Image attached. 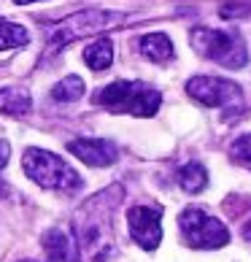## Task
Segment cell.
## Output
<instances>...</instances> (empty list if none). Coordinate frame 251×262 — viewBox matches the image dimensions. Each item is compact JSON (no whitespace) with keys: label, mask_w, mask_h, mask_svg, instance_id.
<instances>
[{"label":"cell","mask_w":251,"mask_h":262,"mask_svg":"<svg viewBox=\"0 0 251 262\" xmlns=\"http://www.w3.org/2000/svg\"><path fill=\"white\" fill-rule=\"evenodd\" d=\"M122 203V187H108L73 213V241L86 262H108L117 254L113 211Z\"/></svg>","instance_id":"cell-1"},{"label":"cell","mask_w":251,"mask_h":262,"mask_svg":"<svg viewBox=\"0 0 251 262\" xmlns=\"http://www.w3.org/2000/svg\"><path fill=\"white\" fill-rule=\"evenodd\" d=\"M127 22V14L119 11H105V8H84V11H76L71 16L60 19L46 27V52L43 57H54L57 52H62L67 43L79 41V38L95 35V33H105L113 30Z\"/></svg>","instance_id":"cell-2"},{"label":"cell","mask_w":251,"mask_h":262,"mask_svg":"<svg viewBox=\"0 0 251 262\" xmlns=\"http://www.w3.org/2000/svg\"><path fill=\"white\" fill-rule=\"evenodd\" d=\"M95 103L111 114H130L146 119L159 111L162 95L143 81H111L95 95Z\"/></svg>","instance_id":"cell-3"},{"label":"cell","mask_w":251,"mask_h":262,"mask_svg":"<svg viewBox=\"0 0 251 262\" xmlns=\"http://www.w3.org/2000/svg\"><path fill=\"white\" fill-rule=\"evenodd\" d=\"M22 168L38 187L43 189H57V192H73L81 187V176L67 165L60 154H52L46 149H27L22 157Z\"/></svg>","instance_id":"cell-4"},{"label":"cell","mask_w":251,"mask_h":262,"mask_svg":"<svg viewBox=\"0 0 251 262\" xmlns=\"http://www.w3.org/2000/svg\"><path fill=\"white\" fill-rule=\"evenodd\" d=\"M192 46L200 57L214 60L224 68H243L246 65V46L240 35L233 30H214V27H195L189 35Z\"/></svg>","instance_id":"cell-5"},{"label":"cell","mask_w":251,"mask_h":262,"mask_svg":"<svg viewBox=\"0 0 251 262\" xmlns=\"http://www.w3.org/2000/svg\"><path fill=\"white\" fill-rule=\"evenodd\" d=\"M178 227L184 244L192 249H221L230 241L227 227L202 208H184L178 216Z\"/></svg>","instance_id":"cell-6"},{"label":"cell","mask_w":251,"mask_h":262,"mask_svg":"<svg viewBox=\"0 0 251 262\" xmlns=\"http://www.w3.org/2000/svg\"><path fill=\"white\" fill-rule=\"evenodd\" d=\"M187 92L189 98H195L202 105L211 108H227V111H238L243 105V92L235 81L219 79V76H195L187 81Z\"/></svg>","instance_id":"cell-7"},{"label":"cell","mask_w":251,"mask_h":262,"mask_svg":"<svg viewBox=\"0 0 251 262\" xmlns=\"http://www.w3.org/2000/svg\"><path fill=\"white\" fill-rule=\"evenodd\" d=\"M130 235L141 249L154 251L162 241V211L151 206H132L127 211Z\"/></svg>","instance_id":"cell-8"},{"label":"cell","mask_w":251,"mask_h":262,"mask_svg":"<svg viewBox=\"0 0 251 262\" xmlns=\"http://www.w3.org/2000/svg\"><path fill=\"white\" fill-rule=\"evenodd\" d=\"M67 149L73 157H79L84 165H92V168H108L119 157L117 146L105 138H76L67 143Z\"/></svg>","instance_id":"cell-9"},{"label":"cell","mask_w":251,"mask_h":262,"mask_svg":"<svg viewBox=\"0 0 251 262\" xmlns=\"http://www.w3.org/2000/svg\"><path fill=\"white\" fill-rule=\"evenodd\" d=\"M43 249H46V254H49L52 262H79L76 259L79 251H76L73 235H67V232L60 230V227H54L43 235Z\"/></svg>","instance_id":"cell-10"},{"label":"cell","mask_w":251,"mask_h":262,"mask_svg":"<svg viewBox=\"0 0 251 262\" xmlns=\"http://www.w3.org/2000/svg\"><path fill=\"white\" fill-rule=\"evenodd\" d=\"M33 108V98L25 86H6L0 90V111L6 116H27Z\"/></svg>","instance_id":"cell-11"},{"label":"cell","mask_w":251,"mask_h":262,"mask_svg":"<svg viewBox=\"0 0 251 262\" xmlns=\"http://www.w3.org/2000/svg\"><path fill=\"white\" fill-rule=\"evenodd\" d=\"M138 49L141 54L151 62H168L173 60V41L165 33H149L138 41Z\"/></svg>","instance_id":"cell-12"},{"label":"cell","mask_w":251,"mask_h":262,"mask_svg":"<svg viewBox=\"0 0 251 262\" xmlns=\"http://www.w3.org/2000/svg\"><path fill=\"white\" fill-rule=\"evenodd\" d=\"M84 62L92 68V71H105L113 62V43L111 38H98V41L86 43L84 49Z\"/></svg>","instance_id":"cell-13"},{"label":"cell","mask_w":251,"mask_h":262,"mask_svg":"<svg viewBox=\"0 0 251 262\" xmlns=\"http://www.w3.org/2000/svg\"><path fill=\"white\" fill-rule=\"evenodd\" d=\"M178 184H181L184 192H189V195H197V192L206 189L208 173H206V168H202L200 162H187L184 168L178 170Z\"/></svg>","instance_id":"cell-14"},{"label":"cell","mask_w":251,"mask_h":262,"mask_svg":"<svg viewBox=\"0 0 251 262\" xmlns=\"http://www.w3.org/2000/svg\"><path fill=\"white\" fill-rule=\"evenodd\" d=\"M30 41V33L25 30L22 25L16 22H8V19L0 16V52L3 49H19Z\"/></svg>","instance_id":"cell-15"},{"label":"cell","mask_w":251,"mask_h":262,"mask_svg":"<svg viewBox=\"0 0 251 262\" xmlns=\"http://www.w3.org/2000/svg\"><path fill=\"white\" fill-rule=\"evenodd\" d=\"M84 95V81L79 76H65L60 84L52 86V100L57 103H73Z\"/></svg>","instance_id":"cell-16"},{"label":"cell","mask_w":251,"mask_h":262,"mask_svg":"<svg viewBox=\"0 0 251 262\" xmlns=\"http://www.w3.org/2000/svg\"><path fill=\"white\" fill-rule=\"evenodd\" d=\"M233 160L243 168H251V133L233 143Z\"/></svg>","instance_id":"cell-17"},{"label":"cell","mask_w":251,"mask_h":262,"mask_svg":"<svg viewBox=\"0 0 251 262\" xmlns=\"http://www.w3.org/2000/svg\"><path fill=\"white\" fill-rule=\"evenodd\" d=\"M8 157H11V146H8L6 141H0V170L8 165Z\"/></svg>","instance_id":"cell-18"},{"label":"cell","mask_w":251,"mask_h":262,"mask_svg":"<svg viewBox=\"0 0 251 262\" xmlns=\"http://www.w3.org/2000/svg\"><path fill=\"white\" fill-rule=\"evenodd\" d=\"M243 238L248 241V244H251V219L246 222V225H243Z\"/></svg>","instance_id":"cell-19"},{"label":"cell","mask_w":251,"mask_h":262,"mask_svg":"<svg viewBox=\"0 0 251 262\" xmlns=\"http://www.w3.org/2000/svg\"><path fill=\"white\" fill-rule=\"evenodd\" d=\"M16 6H27V3H38V0H14Z\"/></svg>","instance_id":"cell-20"},{"label":"cell","mask_w":251,"mask_h":262,"mask_svg":"<svg viewBox=\"0 0 251 262\" xmlns=\"http://www.w3.org/2000/svg\"><path fill=\"white\" fill-rule=\"evenodd\" d=\"M19 262H35V259H19Z\"/></svg>","instance_id":"cell-21"}]
</instances>
